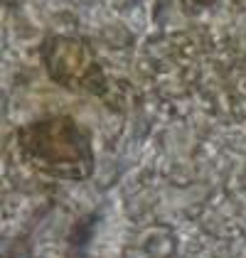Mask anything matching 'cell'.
Masks as SVG:
<instances>
[{"mask_svg":"<svg viewBox=\"0 0 246 258\" xmlns=\"http://www.w3.org/2000/svg\"><path fill=\"white\" fill-rule=\"evenodd\" d=\"M44 52H47V49H44ZM44 57H49V59L54 57V61H47V67H49L52 77H57V79H61L64 74L77 72V86H79L84 79L91 81V74L101 77V72H99L96 61L91 57V52L84 49L82 42H77V40H52V49H49ZM72 77H74V74H72Z\"/></svg>","mask_w":246,"mask_h":258,"instance_id":"cell-2","label":"cell"},{"mask_svg":"<svg viewBox=\"0 0 246 258\" xmlns=\"http://www.w3.org/2000/svg\"><path fill=\"white\" fill-rule=\"evenodd\" d=\"M20 148L25 158L47 175L82 179L94 167L89 133L69 116H57L22 128Z\"/></svg>","mask_w":246,"mask_h":258,"instance_id":"cell-1","label":"cell"}]
</instances>
